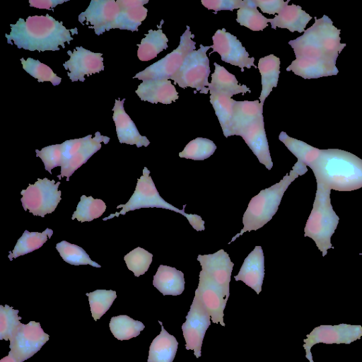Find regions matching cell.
Instances as JSON below:
<instances>
[{
  "instance_id": "6da1fadb",
  "label": "cell",
  "mask_w": 362,
  "mask_h": 362,
  "mask_svg": "<svg viewBox=\"0 0 362 362\" xmlns=\"http://www.w3.org/2000/svg\"><path fill=\"white\" fill-rule=\"evenodd\" d=\"M10 26L11 33L5 34L7 42L12 45L13 41L18 48L29 51H58L59 45L65 48L64 43L73 40L71 32L78 33L76 28L68 30L49 14L19 18Z\"/></svg>"
},
{
  "instance_id": "7a4b0ae2",
  "label": "cell",
  "mask_w": 362,
  "mask_h": 362,
  "mask_svg": "<svg viewBox=\"0 0 362 362\" xmlns=\"http://www.w3.org/2000/svg\"><path fill=\"white\" fill-rule=\"evenodd\" d=\"M317 184L340 192L362 187V160L338 148L321 149L319 157L310 166Z\"/></svg>"
},
{
  "instance_id": "3957f363",
  "label": "cell",
  "mask_w": 362,
  "mask_h": 362,
  "mask_svg": "<svg viewBox=\"0 0 362 362\" xmlns=\"http://www.w3.org/2000/svg\"><path fill=\"white\" fill-rule=\"evenodd\" d=\"M308 171L307 166L296 163L289 173L276 184L266 188L253 197L243 216V228L233 237L230 242L246 231L257 230L267 223L276 213L284 192L298 176Z\"/></svg>"
},
{
  "instance_id": "277c9868",
  "label": "cell",
  "mask_w": 362,
  "mask_h": 362,
  "mask_svg": "<svg viewBox=\"0 0 362 362\" xmlns=\"http://www.w3.org/2000/svg\"><path fill=\"white\" fill-rule=\"evenodd\" d=\"M330 192V189L317 184L313 209L304 228V236L314 240L323 257L329 249L334 248L331 238L339 221L331 204Z\"/></svg>"
},
{
  "instance_id": "5b68a950",
  "label": "cell",
  "mask_w": 362,
  "mask_h": 362,
  "mask_svg": "<svg viewBox=\"0 0 362 362\" xmlns=\"http://www.w3.org/2000/svg\"><path fill=\"white\" fill-rule=\"evenodd\" d=\"M186 204L180 209L165 201L159 194L155 184L150 176V171L144 167L143 175L138 179L135 190L129 201L124 204H119L117 209L122 208L119 212L110 214L104 218L103 221L110 219L119 215H124L129 211L141 208H162L180 214L187 218L194 229L197 231L204 230V221L197 214H187L185 212Z\"/></svg>"
},
{
  "instance_id": "8992f818",
  "label": "cell",
  "mask_w": 362,
  "mask_h": 362,
  "mask_svg": "<svg viewBox=\"0 0 362 362\" xmlns=\"http://www.w3.org/2000/svg\"><path fill=\"white\" fill-rule=\"evenodd\" d=\"M186 28V30L180 37V44L175 49L136 74L134 78L142 81L171 79L181 67L186 57L196 49V42L192 40L194 35L191 33L188 25Z\"/></svg>"
},
{
  "instance_id": "52a82bcc",
  "label": "cell",
  "mask_w": 362,
  "mask_h": 362,
  "mask_svg": "<svg viewBox=\"0 0 362 362\" xmlns=\"http://www.w3.org/2000/svg\"><path fill=\"white\" fill-rule=\"evenodd\" d=\"M211 46L199 45L185 59L178 71L171 78L181 88L191 87L201 93L207 94L208 78L210 74L209 59L206 51Z\"/></svg>"
},
{
  "instance_id": "ba28073f",
  "label": "cell",
  "mask_w": 362,
  "mask_h": 362,
  "mask_svg": "<svg viewBox=\"0 0 362 362\" xmlns=\"http://www.w3.org/2000/svg\"><path fill=\"white\" fill-rule=\"evenodd\" d=\"M60 182L47 177L38 178L34 184H29L26 189L21 192V199L25 211L34 216L45 217L47 214L52 213L61 201V191L58 190Z\"/></svg>"
},
{
  "instance_id": "9c48e42d",
  "label": "cell",
  "mask_w": 362,
  "mask_h": 362,
  "mask_svg": "<svg viewBox=\"0 0 362 362\" xmlns=\"http://www.w3.org/2000/svg\"><path fill=\"white\" fill-rule=\"evenodd\" d=\"M39 322L20 323L10 339L8 354L18 362H23L36 354L49 340Z\"/></svg>"
},
{
  "instance_id": "30bf717a",
  "label": "cell",
  "mask_w": 362,
  "mask_h": 362,
  "mask_svg": "<svg viewBox=\"0 0 362 362\" xmlns=\"http://www.w3.org/2000/svg\"><path fill=\"white\" fill-rule=\"evenodd\" d=\"M362 337V326L349 324L337 325H320L314 328L303 340L305 357L310 362H314L311 348L316 344H349Z\"/></svg>"
},
{
  "instance_id": "8fae6325",
  "label": "cell",
  "mask_w": 362,
  "mask_h": 362,
  "mask_svg": "<svg viewBox=\"0 0 362 362\" xmlns=\"http://www.w3.org/2000/svg\"><path fill=\"white\" fill-rule=\"evenodd\" d=\"M211 325V316L194 296L186 321L182 325L185 349L194 351L197 358L202 356V346L205 333Z\"/></svg>"
},
{
  "instance_id": "7c38bea8",
  "label": "cell",
  "mask_w": 362,
  "mask_h": 362,
  "mask_svg": "<svg viewBox=\"0 0 362 362\" xmlns=\"http://www.w3.org/2000/svg\"><path fill=\"white\" fill-rule=\"evenodd\" d=\"M120 8L114 0H92L85 11L78 15L81 24L94 29L97 35L106 30L117 28Z\"/></svg>"
},
{
  "instance_id": "4fadbf2b",
  "label": "cell",
  "mask_w": 362,
  "mask_h": 362,
  "mask_svg": "<svg viewBox=\"0 0 362 362\" xmlns=\"http://www.w3.org/2000/svg\"><path fill=\"white\" fill-rule=\"evenodd\" d=\"M213 51L210 52H218L221 60L232 65L237 66L244 71V68L250 69L252 66L257 68L255 65V58L249 57V53L242 45L238 38L226 31L225 28L218 30L212 37Z\"/></svg>"
},
{
  "instance_id": "5bb4252c",
  "label": "cell",
  "mask_w": 362,
  "mask_h": 362,
  "mask_svg": "<svg viewBox=\"0 0 362 362\" xmlns=\"http://www.w3.org/2000/svg\"><path fill=\"white\" fill-rule=\"evenodd\" d=\"M199 276L194 296L209 313L212 322L225 327L223 311L229 296L202 270Z\"/></svg>"
},
{
  "instance_id": "9a60e30c",
  "label": "cell",
  "mask_w": 362,
  "mask_h": 362,
  "mask_svg": "<svg viewBox=\"0 0 362 362\" xmlns=\"http://www.w3.org/2000/svg\"><path fill=\"white\" fill-rule=\"evenodd\" d=\"M70 59L63 64L69 70L68 76L72 82L85 81V75H91L104 70L102 53H95L83 47H76L74 51L68 50Z\"/></svg>"
},
{
  "instance_id": "2e32d148",
  "label": "cell",
  "mask_w": 362,
  "mask_h": 362,
  "mask_svg": "<svg viewBox=\"0 0 362 362\" xmlns=\"http://www.w3.org/2000/svg\"><path fill=\"white\" fill-rule=\"evenodd\" d=\"M197 260L204 272L222 290L230 296V281L234 264L223 250L208 255H199Z\"/></svg>"
},
{
  "instance_id": "e0dca14e",
  "label": "cell",
  "mask_w": 362,
  "mask_h": 362,
  "mask_svg": "<svg viewBox=\"0 0 362 362\" xmlns=\"http://www.w3.org/2000/svg\"><path fill=\"white\" fill-rule=\"evenodd\" d=\"M125 98L115 100L113 111V120L116 127V132L119 143L130 145H136L138 148L148 146L149 140L144 136H141L134 122L126 113L124 107Z\"/></svg>"
},
{
  "instance_id": "ac0fdd59",
  "label": "cell",
  "mask_w": 362,
  "mask_h": 362,
  "mask_svg": "<svg viewBox=\"0 0 362 362\" xmlns=\"http://www.w3.org/2000/svg\"><path fill=\"white\" fill-rule=\"evenodd\" d=\"M264 277V256L261 246H255L245 259L235 281H242L257 294L262 291Z\"/></svg>"
},
{
  "instance_id": "d6986e66",
  "label": "cell",
  "mask_w": 362,
  "mask_h": 362,
  "mask_svg": "<svg viewBox=\"0 0 362 362\" xmlns=\"http://www.w3.org/2000/svg\"><path fill=\"white\" fill-rule=\"evenodd\" d=\"M310 28L325 52L337 60L339 53L346 45L340 42L341 30L333 25L332 20L326 15L319 19L315 17V23Z\"/></svg>"
},
{
  "instance_id": "ffe728a7",
  "label": "cell",
  "mask_w": 362,
  "mask_h": 362,
  "mask_svg": "<svg viewBox=\"0 0 362 362\" xmlns=\"http://www.w3.org/2000/svg\"><path fill=\"white\" fill-rule=\"evenodd\" d=\"M256 156L259 163L271 170L273 163L264 129V117L255 122L240 135Z\"/></svg>"
},
{
  "instance_id": "44dd1931",
  "label": "cell",
  "mask_w": 362,
  "mask_h": 362,
  "mask_svg": "<svg viewBox=\"0 0 362 362\" xmlns=\"http://www.w3.org/2000/svg\"><path fill=\"white\" fill-rule=\"evenodd\" d=\"M141 100L151 103L170 104L178 99V93L168 79L144 81L135 90Z\"/></svg>"
},
{
  "instance_id": "7402d4cb",
  "label": "cell",
  "mask_w": 362,
  "mask_h": 362,
  "mask_svg": "<svg viewBox=\"0 0 362 362\" xmlns=\"http://www.w3.org/2000/svg\"><path fill=\"white\" fill-rule=\"evenodd\" d=\"M263 104L258 100L236 101L233 105L229 136L240 134L255 122L263 118Z\"/></svg>"
},
{
  "instance_id": "603a6c76",
  "label": "cell",
  "mask_w": 362,
  "mask_h": 362,
  "mask_svg": "<svg viewBox=\"0 0 362 362\" xmlns=\"http://www.w3.org/2000/svg\"><path fill=\"white\" fill-rule=\"evenodd\" d=\"M86 137L80 150L61 166L60 175H57L59 179L66 177V181H69L70 176L100 149L101 142L107 144L110 141V137L101 135L99 132L95 133L94 137H92L91 134Z\"/></svg>"
},
{
  "instance_id": "cb8c5ba5",
  "label": "cell",
  "mask_w": 362,
  "mask_h": 362,
  "mask_svg": "<svg viewBox=\"0 0 362 362\" xmlns=\"http://www.w3.org/2000/svg\"><path fill=\"white\" fill-rule=\"evenodd\" d=\"M120 8L117 28L138 31V27L145 20L148 9L144 6L148 0H117Z\"/></svg>"
},
{
  "instance_id": "d4e9b609",
  "label": "cell",
  "mask_w": 362,
  "mask_h": 362,
  "mask_svg": "<svg viewBox=\"0 0 362 362\" xmlns=\"http://www.w3.org/2000/svg\"><path fill=\"white\" fill-rule=\"evenodd\" d=\"M293 49L296 59L322 60L336 63V60L330 57L317 42L310 27L304 34L296 40L288 42Z\"/></svg>"
},
{
  "instance_id": "484cf974",
  "label": "cell",
  "mask_w": 362,
  "mask_h": 362,
  "mask_svg": "<svg viewBox=\"0 0 362 362\" xmlns=\"http://www.w3.org/2000/svg\"><path fill=\"white\" fill-rule=\"evenodd\" d=\"M184 274L167 265L160 264L153 276V285L163 296H178L185 290Z\"/></svg>"
},
{
  "instance_id": "4316f807",
  "label": "cell",
  "mask_w": 362,
  "mask_h": 362,
  "mask_svg": "<svg viewBox=\"0 0 362 362\" xmlns=\"http://www.w3.org/2000/svg\"><path fill=\"white\" fill-rule=\"evenodd\" d=\"M286 71H292L305 79L337 75L339 72L336 63L307 59H296L286 68Z\"/></svg>"
},
{
  "instance_id": "83f0119b",
  "label": "cell",
  "mask_w": 362,
  "mask_h": 362,
  "mask_svg": "<svg viewBox=\"0 0 362 362\" xmlns=\"http://www.w3.org/2000/svg\"><path fill=\"white\" fill-rule=\"evenodd\" d=\"M312 17L298 5H287L274 18H269L272 28H286L291 32H305V28Z\"/></svg>"
},
{
  "instance_id": "f1b7e54d",
  "label": "cell",
  "mask_w": 362,
  "mask_h": 362,
  "mask_svg": "<svg viewBox=\"0 0 362 362\" xmlns=\"http://www.w3.org/2000/svg\"><path fill=\"white\" fill-rule=\"evenodd\" d=\"M161 325L160 334L152 341L148 351V362H173L177 350L176 338L169 334Z\"/></svg>"
},
{
  "instance_id": "f546056e",
  "label": "cell",
  "mask_w": 362,
  "mask_h": 362,
  "mask_svg": "<svg viewBox=\"0 0 362 362\" xmlns=\"http://www.w3.org/2000/svg\"><path fill=\"white\" fill-rule=\"evenodd\" d=\"M214 64V72L211 75V82L208 86L209 92L224 94L230 98L236 94L251 92L245 85H239L235 76L226 68L216 63Z\"/></svg>"
},
{
  "instance_id": "4dcf8cb0",
  "label": "cell",
  "mask_w": 362,
  "mask_h": 362,
  "mask_svg": "<svg viewBox=\"0 0 362 362\" xmlns=\"http://www.w3.org/2000/svg\"><path fill=\"white\" fill-rule=\"evenodd\" d=\"M280 63L279 58L274 54H269L259 60L258 69L262 76V92L259 100L262 104H264L272 88L277 86L280 74Z\"/></svg>"
},
{
  "instance_id": "1f68e13d",
  "label": "cell",
  "mask_w": 362,
  "mask_h": 362,
  "mask_svg": "<svg viewBox=\"0 0 362 362\" xmlns=\"http://www.w3.org/2000/svg\"><path fill=\"white\" fill-rule=\"evenodd\" d=\"M168 39L161 29L149 30L148 34L138 45L139 59L147 62L156 58L160 52L168 48Z\"/></svg>"
},
{
  "instance_id": "d6a6232c",
  "label": "cell",
  "mask_w": 362,
  "mask_h": 362,
  "mask_svg": "<svg viewBox=\"0 0 362 362\" xmlns=\"http://www.w3.org/2000/svg\"><path fill=\"white\" fill-rule=\"evenodd\" d=\"M53 230L49 228L43 232H29L25 230L21 237L18 240L12 252H9L8 257L11 261L13 258L33 252L41 247L50 238Z\"/></svg>"
},
{
  "instance_id": "836d02e7",
  "label": "cell",
  "mask_w": 362,
  "mask_h": 362,
  "mask_svg": "<svg viewBox=\"0 0 362 362\" xmlns=\"http://www.w3.org/2000/svg\"><path fill=\"white\" fill-rule=\"evenodd\" d=\"M279 139L297 158V163L305 166L310 167L321 153V149L313 147L300 140L290 137L284 132L280 133Z\"/></svg>"
},
{
  "instance_id": "e575fe53",
  "label": "cell",
  "mask_w": 362,
  "mask_h": 362,
  "mask_svg": "<svg viewBox=\"0 0 362 362\" xmlns=\"http://www.w3.org/2000/svg\"><path fill=\"white\" fill-rule=\"evenodd\" d=\"M237 22L253 30H263L267 27L269 18L264 16L258 10L253 0H244L237 11Z\"/></svg>"
},
{
  "instance_id": "d590c367",
  "label": "cell",
  "mask_w": 362,
  "mask_h": 362,
  "mask_svg": "<svg viewBox=\"0 0 362 362\" xmlns=\"http://www.w3.org/2000/svg\"><path fill=\"white\" fill-rule=\"evenodd\" d=\"M210 103L217 116L225 137L229 136L230 128L235 102L228 95L210 92Z\"/></svg>"
},
{
  "instance_id": "8d00e7d4",
  "label": "cell",
  "mask_w": 362,
  "mask_h": 362,
  "mask_svg": "<svg viewBox=\"0 0 362 362\" xmlns=\"http://www.w3.org/2000/svg\"><path fill=\"white\" fill-rule=\"evenodd\" d=\"M113 336L118 340H129L139 335L145 328L144 325L126 315L112 317L109 324Z\"/></svg>"
},
{
  "instance_id": "74e56055",
  "label": "cell",
  "mask_w": 362,
  "mask_h": 362,
  "mask_svg": "<svg viewBox=\"0 0 362 362\" xmlns=\"http://www.w3.org/2000/svg\"><path fill=\"white\" fill-rule=\"evenodd\" d=\"M105 209L106 204L102 199H93L91 196L82 195L71 219L76 218L82 223L91 221L101 216Z\"/></svg>"
},
{
  "instance_id": "f35d334b",
  "label": "cell",
  "mask_w": 362,
  "mask_h": 362,
  "mask_svg": "<svg viewBox=\"0 0 362 362\" xmlns=\"http://www.w3.org/2000/svg\"><path fill=\"white\" fill-rule=\"evenodd\" d=\"M56 249L64 261L71 265L89 264L95 267H101L97 262L89 257L86 252L81 247L62 240L56 245Z\"/></svg>"
},
{
  "instance_id": "ab89813d",
  "label": "cell",
  "mask_w": 362,
  "mask_h": 362,
  "mask_svg": "<svg viewBox=\"0 0 362 362\" xmlns=\"http://www.w3.org/2000/svg\"><path fill=\"white\" fill-rule=\"evenodd\" d=\"M216 146L210 139L197 137L189 141L182 151L179 153L180 158L194 160H204L212 156Z\"/></svg>"
},
{
  "instance_id": "60d3db41",
  "label": "cell",
  "mask_w": 362,
  "mask_h": 362,
  "mask_svg": "<svg viewBox=\"0 0 362 362\" xmlns=\"http://www.w3.org/2000/svg\"><path fill=\"white\" fill-rule=\"evenodd\" d=\"M92 317L95 320L100 319L111 307L117 298L116 291L98 289L87 293Z\"/></svg>"
},
{
  "instance_id": "b9f144b4",
  "label": "cell",
  "mask_w": 362,
  "mask_h": 362,
  "mask_svg": "<svg viewBox=\"0 0 362 362\" xmlns=\"http://www.w3.org/2000/svg\"><path fill=\"white\" fill-rule=\"evenodd\" d=\"M23 69L30 76L37 79L38 82L49 81L53 86H58L62 78L57 76L52 69L39 60L28 57L21 59Z\"/></svg>"
},
{
  "instance_id": "7bdbcfd3",
  "label": "cell",
  "mask_w": 362,
  "mask_h": 362,
  "mask_svg": "<svg viewBox=\"0 0 362 362\" xmlns=\"http://www.w3.org/2000/svg\"><path fill=\"white\" fill-rule=\"evenodd\" d=\"M153 255L147 250L137 247L124 257L127 268L138 277L148 271L152 262Z\"/></svg>"
},
{
  "instance_id": "ee69618b",
  "label": "cell",
  "mask_w": 362,
  "mask_h": 362,
  "mask_svg": "<svg viewBox=\"0 0 362 362\" xmlns=\"http://www.w3.org/2000/svg\"><path fill=\"white\" fill-rule=\"evenodd\" d=\"M18 312L8 305H0V340H10L21 323V317L18 316Z\"/></svg>"
},
{
  "instance_id": "f6af8a7d",
  "label": "cell",
  "mask_w": 362,
  "mask_h": 362,
  "mask_svg": "<svg viewBox=\"0 0 362 362\" xmlns=\"http://www.w3.org/2000/svg\"><path fill=\"white\" fill-rule=\"evenodd\" d=\"M36 156L42 160L45 169L52 174V169L62 165V144H54L44 147L42 150H35Z\"/></svg>"
},
{
  "instance_id": "bcb514c9",
  "label": "cell",
  "mask_w": 362,
  "mask_h": 362,
  "mask_svg": "<svg viewBox=\"0 0 362 362\" xmlns=\"http://www.w3.org/2000/svg\"><path fill=\"white\" fill-rule=\"evenodd\" d=\"M202 5L208 9H212L216 13L222 10L233 11L240 8L242 6L241 0H202Z\"/></svg>"
},
{
  "instance_id": "7dc6e473",
  "label": "cell",
  "mask_w": 362,
  "mask_h": 362,
  "mask_svg": "<svg viewBox=\"0 0 362 362\" xmlns=\"http://www.w3.org/2000/svg\"><path fill=\"white\" fill-rule=\"evenodd\" d=\"M257 6L260 8L263 13L268 14L279 13L288 5L289 0H253Z\"/></svg>"
},
{
  "instance_id": "c3c4849f",
  "label": "cell",
  "mask_w": 362,
  "mask_h": 362,
  "mask_svg": "<svg viewBox=\"0 0 362 362\" xmlns=\"http://www.w3.org/2000/svg\"><path fill=\"white\" fill-rule=\"evenodd\" d=\"M67 1L66 0H30V6L37 8L52 10L53 8L59 4Z\"/></svg>"
},
{
  "instance_id": "681fc988",
  "label": "cell",
  "mask_w": 362,
  "mask_h": 362,
  "mask_svg": "<svg viewBox=\"0 0 362 362\" xmlns=\"http://www.w3.org/2000/svg\"><path fill=\"white\" fill-rule=\"evenodd\" d=\"M0 362H18L13 357L8 355L0 360Z\"/></svg>"
},
{
  "instance_id": "f907efd6",
  "label": "cell",
  "mask_w": 362,
  "mask_h": 362,
  "mask_svg": "<svg viewBox=\"0 0 362 362\" xmlns=\"http://www.w3.org/2000/svg\"><path fill=\"white\" fill-rule=\"evenodd\" d=\"M360 255H362V253H360Z\"/></svg>"
}]
</instances>
